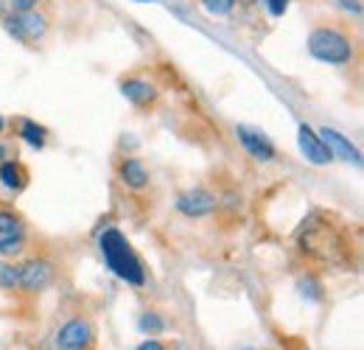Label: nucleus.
I'll return each mask as SVG.
<instances>
[{
    "mask_svg": "<svg viewBox=\"0 0 364 350\" xmlns=\"http://www.w3.org/2000/svg\"><path fill=\"white\" fill-rule=\"evenodd\" d=\"M244 3H252V0H244Z\"/></svg>",
    "mask_w": 364,
    "mask_h": 350,
    "instance_id": "c85d7f7f",
    "label": "nucleus"
},
{
    "mask_svg": "<svg viewBox=\"0 0 364 350\" xmlns=\"http://www.w3.org/2000/svg\"><path fill=\"white\" fill-rule=\"evenodd\" d=\"M339 6H342L345 11H353L356 17L362 14V3H359V0H339Z\"/></svg>",
    "mask_w": 364,
    "mask_h": 350,
    "instance_id": "4be33fe9",
    "label": "nucleus"
},
{
    "mask_svg": "<svg viewBox=\"0 0 364 350\" xmlns=\"http://www.w3.org/2000/svg\"><path fill=\"white\" fill-rule=\"evenodd\" d=\"M26 221L14 211H0V258H14L26 250Z\"/></svg>",
    "mask_w": 364,
    "mask_h": 350,
    "instance_id": "39448f33",
    "label": "nucleus"
},
{
    "mask_svg": "<svg viewBox=\"0 0 364 350\" xmlns=\"http://www.w3.org/2000/svg\"><path fill=\"white\" fill-rule=\"evenodd\" d=\"M92 339H95V331L87 319L82 317H73L68 319L59 334H56V348L59 350H90L92 348Z\"/></svg>",
    "mask_w": 364,
    "mask_h": 350,
    "instance_id": "0eeeda50",
    "label": "nucleus"
},
{
    "mask_svg": "<svg viewBox=\"0 0 364 350\" xmlns=\"http://www.w3.org/2000/svg\"><path fill=\"white\" fill-rule=\"evenodd\" d=\"M297 289H300V295H303V297H309V300H314V303L322 300V286H319L314 277L300 280V283H297Z\"/></svg>",
    "mask_w": 364,
    "mask_h": 350,
    "instance_id": "6ab92c4d",
    "label": "nucleus"
},
{
    "mask_svg": "<svg viewBox=\"0 0 364 350\" xmlns=\"http://www.w3.org/2000/svg\"><path fill=\"white\" fill-rule=\"evenodd\" d=\"M6 157H9V146L0 143V163H6Z\"/></svg>",
    "mask_w": 364,
    "mask_h": 350,
    "instance_id": "b1692460",
    "label": "nucleus"
},
{
    "mask_svg": "<svg viewBox=\"0 0 364 350\" xmlns=\"http://www.w3.org/2000/svg\"><path fill=\"white\" fill-rule=\"evenodd\" d=\"M297 146H300L303 157H306L311 166H328V163L333 160L331 149L319 140V134L311 129L309 124H300V129H297Z\"/></svg>",
    "mask_w": 364,
    "mask_h": 350,
    "instance_id": "9d476101",
    "label": "nucleus"
},
{
    "mask_svg": "<svg viewBox=\"0 0 364 350\" xmlns=\"http://www.w3.org/2000/svg\"><path fill=\"white\" fill-rule=\"evenodd\" d=\"M20 137L31 146V149H46L48 143V129L43 124H37V121H31V118H23L20 121Z\"/></svg>",
    "mask_w": 364,
    "mask_h": 350,
    "instance_id": "2eb2a0df",
    "label": "nucleus"
},
{
    "mask_svg": "<svg viewBox=\"0 0 364 350\" xmlns=\"http://www.w3.org/2000/svg\"><path fill=\"white\" fill-rule=\"evenodd\" d=\"M37 3H40V0H9V6H11L14 11H31V9H37Z\"/></svg>",
    "mask_w": 364,
    "mask_h": 350,
    "instance_id": "412c9836",
    "label": "nucleus"
},
{
    "mask_svg": "<svg viewBox=\"0 0 364 350\" xmlns=\"http://www.w3.org/2000/svg\"><path fill=\"white\" fill-rule=\"evenodd\" d=\"M137 3H157V0H137Z\"/></svg>",
    "mask_w": 364,
    "mask_h": 350,
    "instance_id": "bb28decb",
    "label": "nucleus"
},
{
    "mask_svg": "<svg viewBox=\"0 0 364 350\" xmlns=\"http://www.w3.org/2000/svg\"><path fill=\"white\" fill-rule=\"evenodd\" d=\"M3 129H6V118L0 115V134H3Z\"/></svg>",
    "mask_w": 364,
    "mask_h": 350,
    "instance_id": "a878e982",
    "label": "nucleus"
},
{
    "mask_svg": "<svg viewBox=\"0 0 364 350\" xmlns=\"http://www.w3.org/2000/svg\"><path fill=\"white\" fill-rule=\"evenodd\" d=\"M121 92L135 107H154L157 98H160V90L154 88L149 79H127V82H121Z\"/></svg>",
    "mask_w": 364,
    "mask_h": 350,
    "instance_id": "f8f14e48",
    "label": "nucleus"
},
{
    "mask_svg": "<svg viewBox=\"0 0 364 350\" xmlns=\"http://www.w3.org/2000/svg\"><path fill=\"white\" fill-rule=\"evenodd\" d=\"M300 250L319 263L328 266H345L350 258L345 235L331 221H309L300 230Z\"/></svg>",
    "mask_w": 364,
    "mask_h": 350,
    "instance_id": "f03ea898",
    "label": "nucleus"
},
{
    "mask_svg": "<svg viewBox=\"0 0 364 350\" xmlns=\"http://www.w3.org/2000/svg\"><path fill=\"white\" fill-rule=\"evenodd\" d=\"M98 250H101V255H104L107 269H109L115 277H121V280L129 283V286H143V283H146L143 261L137 258V253L132 250V244L127 241V235H124L121 230H115V227L104 230V233L98 235Z\"/></svg>",
    "mask_w": 364,
    "mask_h": 350,
    "instance_id": "f257e3e1",
    "label": "nucleus"
},
{
    "mask_svg": "<svg viewBox=\"0 0 364 350\" xmlns=\"http://www.w3.org/2000/svg\"><path fill=\"white\" fill-rule=\"evenodd\" d=\"M174 208L180 211L182 216H188V219H202V216L216 213L219 199L210 191H205V188H193V191H185V193L177 196Z\"/></svg>",
    "mask_w": 364,
    "mask_h": 350,
    "instance_id": "6e6552de",
    "label": "nucleus"
},
{
    "mask_svg": "<svg viewBox=\"0 0 364 350\" xmlns=\"http://www.w3.org/2000/svg\"><path fill=\"white\" fill-rule=\"evenodd\" d=\"M3 23H6V31H9L14 40H20V43H26V45L40 43L48 34V28H50V26H48V17L43 11H37V9L6 14Z\"/></svg>",
    "mask_w": 364,
    "mask_h": 350,
    "instance_id": "20e7f679",
    "label": "nucleus"
},
{
    "mask_svg": "<svg viewBox=\"0 0 364 350\" xmlns=\"http://www.w3.org/2000/svg\"><path fill=\"white\" fill-rule=\"evenodd\" d=\"M309 53L317 59V62H325V65H348V62H353V56H356V48H353V40L345 34V31H339V28H328V26H322V28H314L311 34H309Z\"/></svg>",
    "mask_w": 364,
    "mask_h": 350,
    "instance_id": "7ed1b4c3",
    "label": "nucleus"
},
{
    "mask_svg": "<svg viewBox=\"0 0 364 350\" xmlns=\"http://www.w3.org/2000/svg\"><path fill=\"white\" fill-rule=\"evenodd\" d=\"M118 176H121V182H124L129 191H143V188H149V182H151L149 169H146L143 160H137V157H127V160L118 166Z\"/></svg>",
    "mask_w": 364,
    "mask_h": 350,
    "instance_id": "ddd939ff",
    "label": "nucleus"
},
{
    "mask_svg": "<svg viewBox=\"0 0 364 350\" xmlns=\"http://www.w3.org/2000/svg\"><path fill=\"white\" fill-rule=\"evenodd\" d=\"M6 17V0H0V20Z\"/></svg>",
    "mask_w": 364,
    "mask_h": 350,
    "instance_id": "393cba45",
    "label": "nucleus"
},
{
    "mask_svg": "<svg viewBox=\"0 0 364 350\" xmlns=\"http://www.w3.org/2000/svg\"><path fill=\"white\" fill-rule=\"evenodd\" d=\"M264 3H267V9H269V14H272V17H283L291 0H264Z\"/></svg>",
    "mask_w": 364,
    "mask_h": 350,
    "instance_id": "aec40b11",
    "label": "nucleus"
},
{
    "mask_svg": "<svg viewBox=\"0 0 364 350\" xmlns=\"http://www.w3.org/2000/svg\"><path fill=\"white\" fill-rule=\"evenodd\" d=\"M0 182L9 191H23L28 185V171L23 169V163L6 160V163H0Z\"/></svg>",
    "mask_w": 364,
    "mask_h": 350,
    "instance_id": "4468645a",
    "label": "nucleus"
},
{
    "mask_svg": "<svg viewBox=\"0 0 364 350\" xmlns=\"http://www.w3.org/2000/svg\"><path fill=\"white\" fill-rule=\"evenodd\" d=\"M319 140L331 149V154L333 157H342V160H348V163H353V166H362V152L342 134V132L331 129V127H325V129H319Z\"/></svg>",
    "mask_w": 364,
    "mask_h": 350,
    "instance_id": "9b49d317",
    "label": "nucleus"
},
{
    "mask_svg": "<svg viewBox=\"0 0 364 350\" xmlns=\"http://www.w3.org/2000/svg\"><path fill=\"white\" fill-rule=\"evenodd\" d=\"M235 134H238L241 146L250 152L252 160H258V163L274 160V154H277V152H274V143L261 129H252V127H247V124H238V127H235Z\"/></svg>",
    "mask_w": 364,
    "mask_h": 350,
    "instance_id": "1a4fd4ad",
    "label": "nucleus"
},
{
    "mask_svg": "<svg viewBox=\"0 0 364 350\" xmlns=\"http://www.w3.org/2000/svg\"><path fill=\"white\" fill-rule=\"evenodd\" d=\"M137 328H140V334H146V336H157V334L166 331V319H163L160 314H154V311H146V314L137 319Z\"/></svg>",
    "mask_w": 364,
    "mask_h": 350,
    "instance_id": "dca6fc26",
    "label": "nucleus"
},
{
    "mask_svg": "<svg viewBox=\"0 0 364 350\" xmlns=\"http://www.w3.org/2000/svg\"><path fill=\"white\" fill-rule=\"evenodd\" d=\"M244 350H255V348H244Z\"/></svg>",
    "mask_w": 364,
    "mask_h": 350,
    "instance_id": "cd10ccee",
    "label": "nucleus"
},
{
    "mask_svg": "<svg viewBox=\"0 0 364 350\" xmlns=\"http://www.w3.org/2000/svg\"><path fill=\"white\" fill-rule=\"evenodd\" d=\"M56 277V266L48 258H31V261L20 263V289L26 295H40Z\"/></svg>",
    "mask_w": 364,
    "mask_h": 350,
    "instance_id": "423d86ee",
    "label": "nucleus"
},
{
    "mask_svg": "<svg viewBox=\"0 0 364 350\" xmlns=\"http://www.w3.org/2000/svg\"><path fill=\"white\" fill-rule=\"evenodd\" d=\"M137 350H168L163 342H157V339H146V342H140Z\"/></svg>",
    "mask_w": 364,
    "mask_h": 350,
    "instance_id": "5701e85b",
    "label": "nucleus"
},
{
    "mask_svg": "<svg viewBox=\"0 0 364 350\" xmlns=\"http://www.w3.org/2000/svg\"><path fill=\"white\" fill-rule=\"evenodd\" d=\"M0 289H20V266L6 258L0 261Z\"/></svg>",
    "mask_w": 364,
    "mask_h": 350,
    "instance_id": "f3484780",
    "label": "nucleus"
},
{
    "mask_svg": "<svg viewBox=\"0 0 364 350\" xmlns=\"http://www.w3.org/2000/svg\"><path fill=\"white\" fill-rule=\"evenodd\" d=\"M202 3V9L208 11V14H213V17H225L230 14L232 9H235V0H199Z\"/></svg>",
    "mask_w": 364,
    "mask_h": 350,
    "instance_id": "a211bd4d",
    "label": "nucleus"
}]
</instances>
